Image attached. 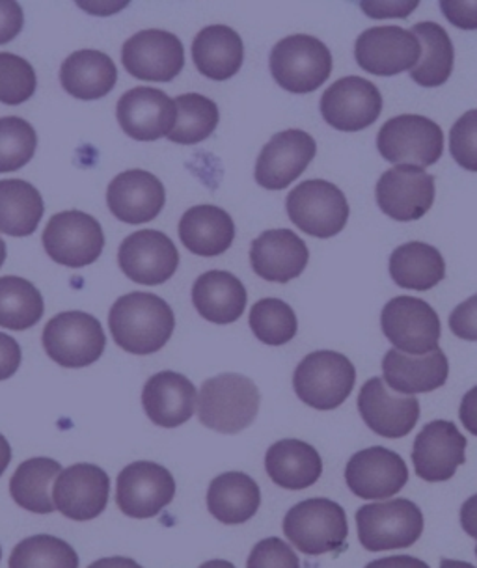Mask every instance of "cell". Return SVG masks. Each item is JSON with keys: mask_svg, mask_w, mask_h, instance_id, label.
<instances>
[{"mask_svg": "<svg viewBox=\"0 0 477 568\" xmlns=\"http://www.w3.org/2000/svg\"><path fill=\"white\" fill-rule=\"evenodd\" d=\"M109 328L123 351L146 356L169 343L175 328L174 312L161 296L136 291L114 302Z\"/></svg>", "mask_w": 477, "mask_h": 568, "instance_id": "obj_1", "label": "cell"}, {"mask_svg": "<svg viewBox=\"0 0 477 568\" xmlns=\"http://www.w3.org/2000/svg\"><path fill=\"white\" fill-rule=\"evenodd\" d=\"M260 392L251 378L224 373L202 384L199 418L207 429L237 435L251 427L260 410Z\"/></svg>", "mask_w": 477, "mask_h": 568, "instance_id": "obj_2", "label": "cell"}, {"mask_svg": "<svg viewBox=\"0 0 477 568\" xmlns=\"http://www.w3.org/2000/svg\"><path fill=\"white\" fill-rule=\"evenodd\" d=\"M284 534L306 556H323L344 548L349 524L344 507L326 498H312L287 510Z\"/></svg>", "mask_w": 477, "mask_h": 568, "instance_id": "obj_3", "label": "cell"}, {"mask_svg": "<svg viewBox=\"0 0 477 568\" xmlns=\"http://www.w3.org/2000/svg\"><path fill=\"white\" fill-rule=\"evenodd\" d=\"M356 528L367 551L402 550L424 534V515L410 499L378 501L356 510Z\"/></svg>", "mask_w": 477, "mask_h": 568, "instance_id": "obj_4", "label": "cell"}, {"mask_svg": "<svg viewBox=\"0 0 477 568\" xmlns=\"http://www.w3.org/2000/svg\"><path fill=\"white\" fill-rule=\"evenodd\" d=\"M355 383L353 362L334 351L308 354L293 375V388L298 399L315 410H334L344 405Z\"/></svg>", "mask_w": 477, "mask_h": 568, "instance_id": "obj_5", "label": "cell"}, {"mask_svg": "<svg viewBox=\"0 0 477 568\" xmlns=\"http://www.w3.org/2000/svg\"><path fill=\"white\" fill-rule=\"evenodd\" d=\"M268 64L285 92L312 93L331 77L332 54L314 36L293 34L273 47Z\"/></svg>", "mask_w": 477, "mask_h": 568, "instance_id": "obj_6", "label": "cell"}, {"mask_svg": "<svg viewBox=\"0 0 477 568\" xmlns=\"http://www.w3.org/2000/svg\"><path fill=\"white\" fill-rule=\"evenodd\" d=\"M377 150L388 163L427 169L443 158V129L418 114L390 118L378 131Z\"/></svg>", "mask_w": 477, "mask_h": 568, "instance_id": "obj_7", "label": "cell"}, {"mask_svg": "<svg viewBox=\"0 0 477 568\" xmlns=\"http://www.w3.org/2000/svg\"><path fill=\"white\" fill-rule=\"evenodd\" d=\"M285 210L301 232L317 239L338 235L349 221L347 197L331 181H303L290 192Z\"/></svg>", "mask_w": 477, "mask_h": 568, "instance_id": "obj_8", "label": "cell"}, {"mask_svg": "<svg viewBox=\"0 0 477 568\" xmlns=\"http://www.w3.org/2000/svg\"><path fill=\"white\" fill-rule=\"evenodd\" d=\"M43 348L59 366L87 367L105 353L106 337L100 321L84 312L54 315L43 328Z\"/></svg>", "mask_w": 477, "mask_h": 568, "instance_id": "obj_9", "label": "cell"}, {"mask_svg": "<svg viewBox=\"0 0 477 568\" xmlns=\"http://www.w3.org/2000/svg\"><path fill=\"white\" fill-rule=\"evenodd\" d=\"M47 255L64 267L82 268L100 260L105 233L100 222L82 211H62L43 232Z\"/></svg>", "mask_w": 477, "mask_h": 568, "instance_id": "obj_10", "label": "cell"}, {"mask_svg": "<svg viewBox=\"0 0 477 568\" xmlns=\"http://www.w3.org/2000/svg\"><path fill=\"white\" fill-rule=\"evenodd\" d=\"M380 326L394 348L410 356L433 353L443 334L440 317L432 304L414 296L392 298L383 307Z\"/></svg>", "mask_w": 477, "mask_h": 568, "instance_id": "obj_11", "label": "cell"}, {"mask_svg": "<svg viewBox=\"0 0 477 568\" xmlns=\"http://www.w3.org/2000/svg\"><path fill=\"white\" fill-rule=\"evenodd\" d=\"M123 68L140 81L170 82L185 65V49L177 36L166 30H142L122 47Z\"/></svg>", "mask_w": 477, "mask_h": 568, "instance_id": "obj_12", "label": "cell"}, {"mask_svg": "<svg viewBox=\"0 0 477 568\" xmlns=\"http://www.w3.org/2000/svg\"><path fill=\"white\" fill-rule=\"evenodd\" d=\"M319 109L331 128L356 133L377 122L383 112V95L372 81L344 77L326 88Z\"/></svg>", "mask_w": 477, "mask_h": 568, "instance_id": "obj_13", "label": "cell"}, {"mask_svg": "<svg viewBox=\"0 0 477 568\" xmlns=\"http://www.w3.org/2000/svg\"><path fill=\"white\" fill-rule=\"evenodd\" d=\"M118 263L134 284L161 285L180 267V252L163 232L140 230L120 244Z\"/></svg>", "mask_w": 477, "mask_h": 568, "instance_id": "obj_14", "label": "cell"}, {"mask_svg": "<svg viewBox=\"0 0 477 568\" xmlns=\"http://www.w3.org/2000/svg\"><path fill=\"white\" fill-rule=\"evenodd\" d=\"M175 496V481L164 466L148 460L129 464L118 476L116 504L131 518H153Z\"/></svg>", "mask_w": 477, "mask_h": 568, "instance_id": "obj_15", "label": "cell"}, {"mask_svg": "<svg viewBox=\"0 0 477 568\" xmlns=\"http://www.w3.org/2000/svg\"><path fill=\"white\" fill-rule=\"evenodd\" d=\"M317 153L314 136L301 129L274 134L263 148L256 163L257 185L267 191H284L308 169Z\"/></svg>", "mask_w": 477, "mask_h": 568, "instance_id": "obj_16", "label": "cell"}, {"mask_svg": "<svg viewBox=\"0 0 477 568\" xmlns=\"http://www.w3.org/2000/svg\"><path fill=\"white\" fill-rule=\"evenodd\" d=\"M419 41L402 27H373L355 43V59L362 70L377 77H396L418 64Z\"/></svg>", "mask_w": 477, "mask_h": 568, "instance_id": "obj_17", "label": "cell"}, {"mask_svg": "<svg viewBox=\"0 0 477 568\" xmlns=\"http://www.w3.org/2000/svg\"><path fill=\"white\" fill-rule=\"evenodd\" d=\"M378 207L397 222L419 221L435 202V178L418 166H394L375 189Z\"/></svg>", "mask_w": 477, "mask_h": 568, "instance_id": "obj_18", "label": "cell"}, {"mask_svg": "<svg viewBox=\"0 0 477 568\" xmlns=\"http://www.w3.org/2000/svg\"><path fill=\"white\" fill-rule=\"evenodd\" d=\"M111 479L95 464H75L60 471L53 487L57 510L75 523L93 520L106 509Z\"/></svg>", "mask_w": 477, "mask_h": 568, "instance_id": "obj_19", "label": "cell"}, {"mask_svg": "<svg viewBox=\"0 0 477 568\" xmlns=\"http://www.w3.org/2000/svg\"><path fill=\"white\" fill-rule=\"evenodd\" d=\"M345 481L358 498H392L407 485L408 468L396 452L380 446L369 447L349 458Z\"/></svg>", "mask_w": 477, "mask_h": 568, "instance_id": "obj_20", "label": "cell"}, {"mask_svg": "<svg viewBox=\"0 0 477 568\" xmlns=\"http://www.w3.org/2000/svg\"><path fill=\"white\" fill-rule=\"evenodd\" d=\"M465 460L466 438L454 422L435 419L425 425L414 440V470L424 481H448Z\"/></svg>", "mask_w": 477, "mask_h": 568, "instance_id": "obj_21", "label": "cell"}, {"mask_svg": "<svg viewBox=\"0 0 477 568\" xmlns=\"http://www.w3.org/2000/svg\"><path fill=\"white\" fill-rule=\"evenodd\" d=\"M358 412L364 424L378 436L403 438L419 419V400L414 395H396L383 378H369L358 394Z\"/></svg>", "mask_w": 477, "mask_h": 568, "instance_id": "obj_22", "label": "cell"}, {"mask_svg": "<svg viewBox=\"0 0 477 568\" xmlns=\"http://www.w3.org/2000/svg\"><path fill=\"white\" fill-rule=\"evenodd\" d=\"M123 133L140 142L169 136L175 123L174 99L158 88L136 87L123 93L116 106Z\"/></svg>", "mask_w": 477, "mask_h": 568, "instance_id": "obj_23", "label": "cell"}, {"mask_svg": "<svg viewBox=\"0 0 477 568\" xmlns=\"http://www.w3.org/2000/svg\"><path fill=\"white\" fill-rule=\"evenodd\" d=\"M166 203V191L159 178L146 170H128L106 189V205L118 221L139 226L158 219Z\"/></svg>", "mask_w": 477, "mask_h": 568, "instance_id": "obj_24", "label": "cell"}, {"mask_svg": "<svg viewBox=\"0 0 477 568\" xmlns=\"http://www.w3.org/2000/svg\"><path fill=\"white\" fill-rule=\"evenodd\" d=\"M308 260V246L292 230H268L252 241V271L267 282L287 284L298 278Z\"/></svg>", "mask_w": 477, "mask_h": 568, "instance_id": "obj_25", "label": "cell"}, {"mask_svg": "<svg viewBox=\"0 0 477 568\" xmlns=\"http://www.w3.org/2000/svg\"><path fill=\"white\" fill-rule=\"evenodd\" d=\"M199 394L194 384L180 373L161 372L148 378L142 405L148 418L164 429H174L193 418Z\"/></svg>", "mask_w": 477, "mask_h": 568, "instance_id": "obj_26", "label": "cell"}, {"mask_svg": "<svg viewBox=\"0 0 477 568\" xmlns=\"http://www.w3.org/2000/svg\"><path fill=\"white\" fill-rule=\"evenodd\" d=\"M383 373L385 384H390L392 389L399 394H429L446 384L449 364L440 348L422 356H410L392 348L383 359Z\"/></svg>", "mask_w": 477, "mask_h": 568, "instance_id": "obj_27", "label": "cell"}, {"mask_svg": "<svg viewBox=\"0 0 477 568\" xmlns=\"http://www.w3.org/2000/svg\"><path fill=\"white\" fill-rule=\"evenodd\" d=\"M246 287L226 271H207L193 285V304L205 321L230 325L245 314Z\"/></svg>", "mask_w": 477, "mask_h": 568, "instance_id": "obj_28", "label": "cell"}, {"mask_svg": "<svg viewBox=\"0 0 477 568\" xmlns=\"http://www.w3.org/2000/svg\"><path fill=\"white\" fill-rule=\"evenodd\" d=\"M265 470L278 487L304 490L319 481L323 460L314 446L295 438H285L268 447Z\"/></svg>", "mask_w": 477, "mask_h": 568, "instance_id": "obj_29", "label": "cell"}, {"mask_svg": "<svg viewBox=\"0 0 477 568\" xmlns=\"http://www.w3.org/2000/svg\"><path fill=\"white\" fill-rule=\"evenodd\" d=\"M193 60L196 70L211 81H227L241 70L245 45L226 24H211L194 38Z\"/></svg>", "mask_w": 477, "mask_h": 568, "instance_id": "obj_30", "label": "cell"}, {"mask_svg": "<svg viewBox=\"0 0 477 568\" xmlns=\"http://www.w3.org/2000/svg\"><path fill=\"white\" fill-rule=\"evenodd\" d=\"M177 232L189 252L202 257H216L232 246L235 224L232 216L216 205H196L181 216Z\"/></svg>", "mask_w": 477, "mask_h": 568, "instance_id": "obj_31", "label": "cell"}, {"mask_svg": "<svg viewBox=\"0 0 477 568\" xmlns=\"http://www.w3.org/2000/svg\"><path fill=\"white\" fill-rule=\"evenodd\" d=\"M118 70L111 57L95 49L70 54L60 68V82L65 92L82 101L105 98L116 87Z\"/></svg>", "mask_w": 477, "mask_h": 568, "instance_id": "obj_32", "label": "cell"}, {"mask_svg": "<svg viewBox=\"0 0 477 568\" xmlns=\"http://www.w3.org/2000/svg\"><path fill=\"white\" fill-rule=\"evenodd\" d=\"M262 507L257 483L243 471H227L213 479L207 490V509L216 520L227 526L245 524Z\"/></svg>", "mask_w": 477, "mask_h": 568, "instance_id": "obj_33", "label": "cell"}, {"mask_svg": "<svg viewBox=\"0 0 477 568\" xmlns=\"http://www.w3.org/2000/svg\"><path fill=\"white\" fill-rule=\"evenodd\" d=\"M390 276L403 290H433L446 276V263L432 244L410 241L390 255Z\"/></svg>", "mask_w": 477, "mask_h": 568, "instance_id": "obj_34", "label": "cell"}, {"mask_svg": "<svg viewBox=\"0 0 477 568\" xmlns=\"http://www.w3.org/2000/svg\"><path fill=\"white\" fill-rule=\"evenodd\" d=\"M419 41L418 64L410 70V77L419 87L437 88L448 81L454 71L455 49L448 32L438 23L425 21L414 24L410 30Z\"/></svg>", "mask_w": 477, "mask_h": 568, "instance_id": "obj_35", "label": "cell"}, {"mask_svg": "<svg viewBox=\"0 0 477 568\" xmlns=\"http://www.w3.org/2000/svg\"><path fill=\"white\" fill-rule=\"evenodd\" d=\"M60 464L53 458L35 457L24 460L10 479V494L13 501L38 515H49L57 510L53 501V487L60 476Z\"/></svg>", "mask_w": 477, "mask_h": 568, "instance_id": "obj_36", "label": "cell"}, {"mask_svg": "<svg viewBox=\"0 0 477 568\" xmlns=\"http://www.w3.org/2000/svg\"><path fill=\"white\" fill-rule=\"evenodd\" d=\"M43 213V197L29 181H0V233L29 237L35 232Z\"/></svg>", "mask_w": 477, "mask_h": 568, "instance_id": "obj_37", "label": "cell"}, {"mask_svg": "<svg viewBox=\"0 0 477 568\" xmlns=\"http://www.w3.org/2000/svg\"><path fill=\"white\" fill-rule=\"evenodd\" d=\"M45 312L43 296L34 284L19 276L0 278V326L8 331H29Z\"/></svg>", "mask_w": 477, "mask_h": 568, "instance_id": "obj_38", "label": "cell"}, {"mask_svg": "<svg viewBox=\"0 0 477 568\" xmlns=\"http://www.w3.org/2000/svg\"><path fill=\"white\" fill-rule=\"evenodd\" d=\"M175 123L169 140L175 144L193 145L215 133L221 114L215 101L200 93H183L174 99Z\"/></svg>", "mask_w": 477, "mask_h": 568, "instance_id": "obj_39", "label": "cell"}, {"mask_svg": "<svg viewBox=\"0 0 477 568\" xmlns=\"http://www.w3.org/2000/svg\"><path fill=\"white\" fill-rule=\"evenodd\" d=\"M10 568H79V556L65 540L35 535L13 548Z\"/></svg>", "mask_w": 477, "mask_h": 568, "instance_id": "obj_40", "label": "cell"}, {"mask_svg": "<svg viewBox=\"0 0 477 568\" xmlns=\"http://www.w3.org/2000/svg\"><path fill=\"white\" fill-rule=\"evenodd\" d=\"M252 332L260 342L271 347H280L297 336V315L290 304L280 298H263L251 310Z\"/></svg>", "mask_w": 477, "mask_h": 568, "instance_id": "obj_41", "label": "cell"}, {"mask_svg": "<svg viewBox=\"0 0 477 568\" xmlns=\"http://www.w3.org/2000/svg\"><path fill=\"white\" fill-rule=\"evenodd\" d=\"M38 136L23 118H0V174L23 169L34 158Z\"/></svg>", "mask_w": 477, "mask_h": 568, "instance_id": "obj_42", "label": "cell"}, {"mask_svg": "<svg viewBox=\"0 0 477 568\" xmlns=\"http://www.w3.org/2000/svg\"><path fill=\"white\" fill-rule=\"evenodd\" d=\"M35 71L18 54L0 53V103L18 106L35 92Z\"/></svg>", "mask_w": 477, "mask_h": 568, "instance_id": "obj_43", "label": "cell"}, {"mask_svg": "<svg viewBox=\"0 0 477 568\" xmlns=\"http://www.w3.org/2000/svg\"><path fill=\"white\" fill-rule=\"evenodd\" d=\"M449 151L460 169L477 172V111H468L449 131Z\"/></svg>", "mask_w": 477, "mask_h": 568, "instance_id": "obj_44", "label": "cell"}, {"mask_svg": "<svg viewBox=\"0 0 477 568\" xmlns=\"http://www.w3.org/2000/svg\"><path fill=\"white\" fill-rule=\"evenodd\" d=\"M246 568H301V561L292 546L278 537H268L252 548Z\"/></svg>", "mask_w": 477, "mask_h": 568, "instance_id": "obj_45", "label": "cell"}, {"mask_svg": "<svg viewBox=\"0 0 477 568\" xmlns=\"http://www.w3.org/2000/svg\"><path fill=\"white\" fill-rule=\"evenodd\" d=\"M449 328L465 342H477V295L455 307L449 315Z\"/></svg>", "mask_w": 477, "mask_h": 568, "instance_id": "obj_46", "label": "cell"}, {"mask_svg": "<svg viewBox=\"0 0 477 568\" xmlns=\"http://www.w3.org/2000/svg\"><path fill=\"white\" fill-rule=\"evenodd\" d=\"M23 8L18 2L0 0V45L10 43L23 30Z\"/></svg>", "mask_w": 477, "mask_h": 568, "instance_id": "obj_47", "label": "cell"}, {"mask_svg": "<svg viewBox=\"0 0 477 568\" xmlns=\"http://www.w3.org/2000/svg\"><path fill=\"white\" fill-rule=\"evenodd\" d=\"M444 18L460 30H477V2H455L443 0L440 2Z\"/></svg>", "mask_w": 477, "mask_h": 568, "instance_id": "obj_48", "label": "cell"}, {"mask_svg": "<svg viewBox=\"0 0 477 568\" xmlns=\"http://www.w3.org/2000/svg\"><path fill=\"white\" fill-rule=\"evenodd\" d=\"M21 366V347L8 334L0 332V381L13 377Z\"/></svg>", "mask_w": 477, "mask_h": 568, "instance_id": "obj_49", "label": "cell"}, {"mask_svg": "<svg viewBox=\"0 0 477 568\" xmlns=\"http://www.w3.org/2000/svg\"><path fill=\"white\" fill-rule=\"evenodd\" d=\"M361 8L372 19H403L418 8V2H362Z\"/></svg>", "mask_w": 477, "mask_h": 568, "instance_id": "obj_50", "label": "cell"}, {"mask_svg": "<svg viewBox=\"0 0 477 568\" xmlns=\"http://www.w3.org/2000/svg\"><path fill=\"white\" fill-rule=\"evenodd\" d=\"M459 418L470 435L477 436V386L460 400Z\"/></svg>", "mask_w": 477, "mask_h": 568, "instance_id": "obj_51", "label": "cell"}, {"mask_svg": "<svg viewBox=\"0 0 477 568\" xmlns=\"http://www.w3.org/2000/svg\"><path fill=\"white\" fill-rule=\"evenodd\" d=\"M366 568H429L427 562L413 556H390L380 557L377 561H372Z\"/></svg>", "mask_w": 477, "mask_h": 568, "instance_id": "obj_52", "label": "cell"}, {"mask_svg": "<svg viewBox=\"0 0 477 568\" xmlns=\"http://www.w3.org/2000/svg\"><path fill=\"white\" fill-rule=\"evenodd\" d=\"M460 526L466 535H470V539L477 540V494L466 499L460 507Z\"/></svg>", "mask_w": 477, "mask_h": 568, "instance_id": "obj_53", "label": "cell"}, {"mask_svg": "<svg viewBox=\"0 0 477 568\" xmlns=\"http://www.w3.org/2000/svg\"><path fill=\"white\" fill-rule=\"evenodd\" d=\"M88 568H142L139 562L129 557H105L100 561L92 562Z\"/></svg>", "mask_w": 477, "mask_h": 568, "instance_id": "obj_54", "label": "cell"}, {"mask_svg": "<svg viewBox=\"0 0 477 568\" xmlns=\"http://www.w3.org/2000/svg\"><path fill=\"white\" fill-rule=\"evenodd\" d=\"M10 460H12V447L8 444L7 438L0 435V476L7 471Z\"/></svg>", "mask_w": 477, "mask_h": 568, "instance_id": "obj_55", "label": "cell"}, {"mask_svg": "<svg viewBox=\"0 0 477 568\" xmlns=\"http://www.w3.org/2000/svg\"><path fill=\"white\" fill-rule=\"evenodd\" d=\"M440 568H476L470 562L455 561V559H443Z\"/></svg>", "mask_w": 477, "mask_h": 568, "instance_id": "obj_56", "label": "cell"}, {"mask_svg": "<svg viewBox=\"0 0 477 568\" xmlns=\"http://www.w3.org/2000/svg\"><path fill=\"white\" fill-rule=\"evenodd\" d=\"M200 568H235L232 562L224 561V559H213V561L204 562L200 565Z\"/></svg>", "mask_w": 477, "mask_h": 568, "instance_id": "obj_57", "label": "cell"}, {"mask_svg": "<svg viewBox=\"0 0 477 568\" xmlns=\"http://www.w3.org/2000/svg\"><path fill=\"white\" fill-rule=\"evenodd\" d=\"M7 262V243L0 239V267Z\"/></svg>", "mask_w": 477, "mask_h": 568, "instance_id": "obj_58", "label": "cell"}, {"mask_svg": "<svg viewBox=\"0 0 477 568\" xmlns=\"http://www.w3.org/2000/svg\"><path fill=\"white\" fill-rule=\"evenodd\" d=\"M0 559H2V548H0Z\"/></svg>", "mask_w": 477, "mask_h": 568, "instance_id": "obj_59", "label": "cell"}, {"mask_svg": "<svg viewBox=\"0 0 477 568\" xmlns=\"http://www.w3.org/2000/svg\"><path fill=\"white\" fill-rule=\"evenodd\" d=\"M476 556H477V546H476Z\"/></svg>", "mask_w": 477, "mask_h": 568, "instance_id": "obj_60", "label": "cell"}]
</instances>
